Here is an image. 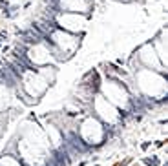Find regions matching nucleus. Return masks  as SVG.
Returning a JSON list of instances; mask_svg holds the SVG:
<instances>
[{"instance_id":"f03ea898","label":"nucleus","mask_w":168,"mask_h":166,"mask_svg":"<svg viewBox=\"0 0 168 166\" xmlns=\"http://www.w3.org/2000/svg\"><path fill=\"white\" fill-rule=\"evenodd\" d=\"M146 166H159V159H144Z\"/></svg>"},{"instance_id":"20e7f679","label":"nucleus","mask_w":168,"mask_h":166,"mask_svg":"<svg viewBox=\"0 0 168 166\" xmlns=\"http://www.w3.org/2000/svg\"><path fill=\"white\" fill-rule=\"evenodd\" d=\"M150 148V142H143L141 144V150H148Z\"/></svg>"},{"instance_id":"39448f33","label":"nucleus","mask_w":168,"mask_h":166,"mask_svg":"<svg viewBox=\"0 0 168 166\" xmlns=\"http://www.w3.org/2000/svg\"><path fill=\"white\" fill-rule=\"evenodd\" d=\"M155 146H157V148H163V146H165V141H157Z\"/></svg>"},{"instance_id":"423d86ee","label":"nucleus","mask_w":168,"mask_h":166,"mask_svg":"<svg viewBox=\"0 0 168 166\" xmlns=\"http://www.w3.org/2000/svg\"><path fill=\"white\" fill-rule=\"evenodd\" d=\"M2 2H6V0H0V4H2Z\"/></svg>"},{"instance_id":"f257e3e1","label":"nucleus","mask_w":168,"mask_h":166,"mask_svg":"<svg viewBox=\"0 0 168 166\" xmlns=\"http://www.w3.org/2000/svg\"><path fill=\"white\" fill-rule=\"evenodd\" d=\"M133 163V157H126L124 161H119V163H115L113 166H128V164H132Z\"/></svg>"},{"instance_id":"7ed1b4c3","label":"nucleus","mask_w":168,"mask_h":166,"mask_svg":"<svg viewBox=\"0 0 168 166\" xmlns=\"http://www.w3.org/2000/svg\"><path fill=\"white\" fill-rule=\"evenodd\" d=\"M6 38H8V31H6V29H0V42H4Z\"/></svg>"},{"instance_id":"0eeeda50","label":"nucleus","mask_w":168,"mask_h":166,"mask_svg":"<svg viewBox=\"0 0 168 166\" xmlns=\"http://www.w3.org/2000/svg\"><path fill=\"white\" fill-rule=\"evenodd\" d=\"M0 46H2V42H0Z\"/></svg>"}]
</instances>
